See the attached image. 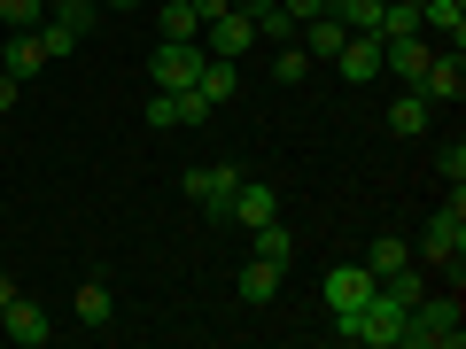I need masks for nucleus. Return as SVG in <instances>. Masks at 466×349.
<instances>
[{
	"label": "nucleus",
	"mask_w": 466,
	"mask_h": 349,
	"mask_svg": "<svg viewBox=\"0 0 466 349\" xmlns=\"http://www.w3.org/2000/svg\"><path fill=\"white\" fill-rule=\"evenodd\" d=\"M116 318V295L101 280H78V326H109Z\"/></svg>",
	"instance_id": "obj_21"
},
{
	"label": "nucleus",
	"mask_w": 466,
	"mask_h": 349,
	"mask_svg": "<svg viewBox=\"0 0 466 349\" xmlns=\"http://www.w3.org/2000/svg\"><path fill=\"white\" fill-rule=\"evenodd\" d=\"M265 217H280V194H272V186H257V179H241V186H233L226 225H265Z\"/></svg>",
	"instance_id": "obj_13"
},
{
	"label": "nucleus",
	"mask_w": 466,
	"mask_h": 349,
	"mask_svg": "<svg viewBox=\"0 0 466 349\" xmlns=\"http://www.w3.org/2000/svg\"><path fill=\"white\" fill-rule=\"evenodd\" d=\"M0 334H8V342H16V349H47V342H55V318L39 311V303L8 295V303H0Z\"/></svg>",
	"instance_id": "obj_7"
},
{
	"label": "nucleus",
	"mask_w": 466,
	"mask_h": 349,
	"mask_svg": "<svg viewBox=\"0 0 466 349\" xmlns=\"http://www.w3.org/2000/svg\"><path fill=\"white\" fill-rule=\"evenodd\" d=\"M412 94H428V101H459V94H466V55H459V47H435L428 70L412 78Z\"/></svg>",
	"instance_id": "obj_8"
},
{
	"label": "nucleus",
	"mask_w": 466,
	"mask_h": 349,
	"mask_svg": "<svg viewBox=\"0 0 466 349\" xmlns=\"http://www.w3.org/2000/svg\"><path fill=\"white\" fill-rule=\"evenodd\" d=\"M249 47H257V16H249V8H226V16L202 24V55H226V63H241Z\"/></svg>",
	"instance_id": "obj_6"
},
{
	"label": "nucleus",
	"mask_w": 466,
	"mask_h": 349,
	"mask_svg": "<svg viewBox=\"0 0 466 349\" xmlns=\"http://www.w3.org/2000/svg\"><path fill=\"white\" fill-rule=\"evenodd\" d=\"M327 16L342 24V32H373V39H381V24H389V0H327Z\"/></svg>",
	"instance_id": "obj_16"
},
{
	"label": "nucleus",
	"mask_w": 466,
	"mask_h": 349,
	"mask_svg": "<svg viewBox=\"0 0 466 349\" xmlns=\"http://www.w3.org/2000/svg\"><path fill=\"white\" fill-rule=\"evenodd\" d=\"M272 78H280V85H303V78H311V55H303L296 39H288V47L272 55Z\"/></svg>",
	"instance_id": "obj_25"
},
{
	"label": "nucleus",
	"mask_w": 466,
	"mask_h": 349,
	"mask_svg": "<svg viewBox=\"0 0 466 349\" xmlns=\"http://www.w3.org/2000/svg\"><path fill=\"white\" fill-rule=\"evenodd\" d=\"M109 8H140V0H109Z\"/></svg>",
	"instance_id": "obj_35"
},
{
	"label": "nucleus",
	"mask_w": 466,
	"mask_h": 349,
	"mask_svg": "<svg viewBox=\"0 0 466 349\" xmlns=\"http://www.w3.org/2000/svg\"><path fill=\"white\" fill-rule=\"evenodd\" d=\"M280 8H288V16H296V32H303V24H311L319 8H327V0H280Z\"/></svg>",
	"instance_id": "obj_30"
},
{
	"label": "nucleus",
	"mask_w": 466,
	"mask_h": 349,
	"mask_svg": "<svg viewBox=\"0 0 466 349\" xmlns=\"http://www.w3.org/2000/svg\"><path fill=\"white\" fill-rule=\"evenodd\" d=\"M334 70H342L350 85H366V78H381V39H373V32H350L342 47H334Z\"/></svg>",
	"instance_id": "obj_11"
},
{
	"label": "nucleus",
	"mask_w": 466,
	"mask_h": 349,
	"mask_svg": "<svg viewBox=\"0 0 466 349\" xmlns=\"http://www.w3.org/2000/svg\"><path fill=\"white\" fill-rule=\"evenodd\" d=\"M39 16H47V0H0V24L8 32H39Z\"/></svg>",
	"instance_id": "obj_26"
},
{
	"label": "nucleus",
	"mask_w": 466,
	"mask_h": 349,
	"mask_svg": "<svg viewBox=\"0 0 466 349\" xmlns=\"http://www.w3.org/2000/svg\"><path fill=\"white\" fill-rule=\"evenodd\" d=\"M16 85H24V78H8V70H0V116L16 109Z\"/></svg>",
	"instance_id": "obj_31"
},
{
	"label": "nucleus",
	"mask_w": 466,
	"mask_h": 349,
	"mask_svg": "<svg viewBox=\"0 0 466 349\" xmlns=\"http://www.w3.org/2000/svg\"><path fill=\"white\" fill-rule=\"evenodd\" d=\"M334 334H342V342H366V349H397L404 342V303H389L381 280H373V295L358 303L350 318H334Z\"/></svg>",
	"instance_id": "obj_2"
},
{
	"label": "nucleus",
	"mask_w": 466,
	"mask_h": 349,
	"mask_svg": "<svg viewBox=\"0 0 466 349\" xmlns=\"http://www.w3.org/2000/svg\"><path fill=\"white\" fill-rule=\"evenodd\" d=\"M233 8H249V16H257V8H272V0H233Z\"/></svg>",
	"instance_id": "obj_34"
},
{
	"label": "nucleus",
	"mask_w": 466,
	"mask_h": 349,
	"mask_svg": "<svg viewBox=\"0 0 466 349\" xmlns=\"http://www.w3.org/2000/svg\"><path fill=\"white\" fill-rule=\"evenodd\" d=\"M148 78H156V94H187L202 78V39H156Z\"/></svg>",
	"instance_id": "obj_4"
},
{
	"label": "nucleus",
	"mask_w": 466,
	"mask_h": 349,
	"mask_svg": "<svg viewBox=\"0 0 466 349\" xmlns=\"http://www.w3.org/2000/svg\"><path fill=\"white\" fill-rule=\"evenodd\" d=\"M257 39H272V47H288V39H296V16H288L280 0H272V8H257Z\"/></svg>",
	"instance_id": "obj_24"
},
{
	"label": "nucleus",
	"mask_w": 466,
	"mask_h": 349,
	"mask_svg": "<svg viewBox=\"0 0 466 349\" xmlns=\"http://www.w3.org/2000/svg\"><path fill=\"white\" fill-rule=\"evenodd\" d=\"M366 295H373V272H366V264H334V272H327V311H334V318H350Z\"/></svg>",
	"instance_id": "obj_12"
},
{
	"label": "nucleus",
	"mask_w": 466,
	"mask_h": 349,
	"mask_svg": "<svg viewBox=\"0 0 466 349\" xmlns=\"http://www.w3.org/2000/svg\"><path fill=\"white\" fill-rule=\"evenodd\" d=\"M428 55H435L428 32H397V39H381V70H389V78H404V85L428 70Z\"/></svg>",
	"instance_id": "obj_9"
},
{
	"label": "nucleus",
	"mask_w": 466,
	"mask_h": 349,
	"mask_svg": "<svg viewBox=\"0 0 466 349\" xmlns=\"http://www.w3.org/2000/svg\"><path fill=\"white\" fill-rule=\"evenodd\" d=\"M8 295H16V280H8V272H0V303H8Z\"/></svg>",
	"instance_id": "obj_33"
},
{
	"label": "nucleus",
	"mask_w": 466,
	"mask_h": 349,
	"mask_svg": "<svg viewBox=\"0 0 466 349\" xmlns=\"http://www.w3.org/2000/svg\"><path fill=\"white\" fill-rule=\"evenodd\" d=\"M412 256H420V264H459V256H466V194H459V186H451V202L428 217V233H420Z\"/></svg>",
	"instance_id": "obj_3"
},
{
	"label": "nucleus",
	"mask_w": 466,
	"mask_h": 349,
	"mask_svg": "<svg viewBox=\"0 0 466 349\" xmlns=\"http://www.w3.org/2000/svg\"><path fill=\"white\" fill-rule=\"evenodd\" d=\"M0 70H8V78H39V70H47V47H39V32H8V55H0Z\"/></svg>",
	"instance_id": "obj_17"
},
{
	"label": "nucleus",
	"mask_w": 466,
	"mask_h": 349,
	"mask_svg": "<svg viewBox=\"0 0 466 349\" xmlns=\"http://www.w3.org/2000/svg\"><path fill=\"white\" fill-rule=\"evenodd\" d=\"M428 116H435V101L404 85V94L389 101V133H397V140H420V133H428Z\"/></svg>",
	"instance_id": "obj_14"
},
{
	"label": "nucleus",
	"mask_w": 466,
	"mask_h": 349,
	"mask_svg": "<svg viewBox=\"0 0 466 349\" xmlns=\"http://www.w3.org/2000/svg\"><path fill=\"white\" fill-rule=\"evenodd\" d=\"M397 264H412V249H404L397 233H381V241H373V249H366V272H373V280H381V272H397Z\"/></svg>",
	"instance_id": "obj_23"
},
{
	"label": "nucleus",
	"mask_w": 466,
	"mask_h": 349,
	"mask_svg": "<svg viewBox=\"0 0 466 349\" xmlns=\"http://www.w3.org/2000/svg\"><path fill=\"white\" fill-rule=\"evenodd\" d=\"M195 8H202V24H210V16H226V8H233V0H195Z\"/></svg>",
	"instance_id": "obj_32"
},
{
	"label": "nucleus",
	"mask_w": 466,
	"mask_h": 349,
	"mask_svg": "<svg viewBox=\"0 0 466 349\" xmlns=\"http://www.w3.org/2000/svg\"><path fill=\"white\" fill-rule=\"evenodd\" d=\"M342 39H350V32H342V24L327 16V8H319V16H311V24H303V32H296V47L311 55V63H334V47H342Z\"/></svg>",
	"instance_id": "obj_18"
},
{
	"label": "nucleus",
	"mask_w": 466,
	"mask_h": 349,
	"mask_svg": "<svg viewBox=\"0 0 466 349\" xmlns=\"http://www.w3.org/2000/svg\"><path fill=\"white\" fill-rule=\"evenodd\" d=\"M404 342H420V349H459V342H466V303H459V287H451V295H420L412 311H404Z\"/></svg>",
	"instance_id": "obj_1"
},
{
	"label": "nucleus",
	"mask_w": 466,
	"mask_h": 349,
	"mask_svg": "<svg viewBox=\"0 0 466 349\" xmlns=\"http://www.w3.org/2000/svg\"><path fill=\"white\" fill-rule=\"evenodd\" d=\"M195 94L210 101V109H218V101H233V94H241V63H226V55H202V78H195Z\"/></svg>",
	"instance_id": "obj_15"
},
{
	"label": "nucleus",
	"mask_w": 466,
	"mask_h": 349,
	"mask_svg": "<svg viewBox=\"0 0 466 349\" xmlns=\"http://www.w3.org/2000/svg\"><path fill=\"white\" fill-rule=\"evenodd\" d=\"M280 272H288V264H265V256L241 264V303H272V295H280Z\"/></svg>",
	"instance_id": "obj_19"
},
{
	"label": "nucleus",
	"mask_w": 466,
	"mask_h": 349,
	"mask_svg": "<svg viewBox=\"0 0 466 349\" xmlns=\"http://www.w3.org/2000/svg\"><path fill=\"white\" fill-rule=\"evenodd\" d=\"M257 233V256H265V264H288V256H296V233L280 225V217H265V225H249Z\"/></svg>",
	"instance_id": "obj_22"
},
{
	"label": "nucleus",
	"mask_w": 466,
	"mask_h": 349,
	"mask_svg": "<svg viewBox=\"0 0 466 349\" xmlns=\"http://www.w3.org/2000/svg\"><path fill=\"white\" fill-rule=\"evenodd\" d=\"M233 186H241V164H195V171H187V202H202V217H210V225H226Z\"/></svg>",
	"instance_id": "obj_5"
},
{
	"label": "nucleus",
	"mask_w": 466,
	"mask_h": 349,
	"mask_svg": "<svg viewBox=\"0 0 466 349\" xmlns=\"http://www.w3.org/2000/svg\"><path fill=\"white\" fill-rule=\"evenodd\" d=\"M179 125H210V101H202L195 85H187V94H179Z\"/></svg>",
	"instance_id": "obj_28"
},
{
	"label": "nucleus",
	"mask_w": 466,
	"mask_h": 349,
	"mask_svg": "<svg viewBox=\"0 0 466 349\" xmlns=\"http://www.w3.org/2000/svg\"><path fill=\"white\" fill-rule=\"evenodd\" d=\"M420 32L435 47H466V0H420Z\"/></svg>",
	"instance_id": "obj_10"
},
{
	"label": "nucleus",
	"mask_w": 466,
	"mask_h": 349,
	"mask_svg": "<svg viewBox=\"0 0 466 349\" xmlns=\"http://www.w3.org/2000/svg\"><path fill=\"white\" fill-rule=\"evenodd\" d=\"M381 295H389V303H404V311L428 295V280H420V256H412V264H397V272H381Z\"/></svg>",
	"instance_id": "obj_20"
},
{
	"label": "nucleus",
	"mask_w": 466,
	"mask_h": 349,
	"mask_svg": "<svg viewBox=\"0 0 466 349\" xmlns=\"http://www.w3.org/2000/svg\"><path fill=\"white\" fill-rule=\"evenodd\" d=\"M435 164H443V179H451V186H466V148H459V140H451V148L435 155Z\"/></svg>",
	"instance_id": "obj_29"
},
{
	"label": "nucleus",
	"mask_w": 466,
	"mask_h": 349,
	"mask_svg": "<svg viewBox=\"0 0 466 349\" xmlns=\"http://www.w3.org/2000/svg\"><path fill=\"white\" fill-rule=\"evenodd\" d=\"M148 125L171 133V125H179V94H148Z\"/></svg>",
	"instance_id": "obj_27"
}]
</instances>
